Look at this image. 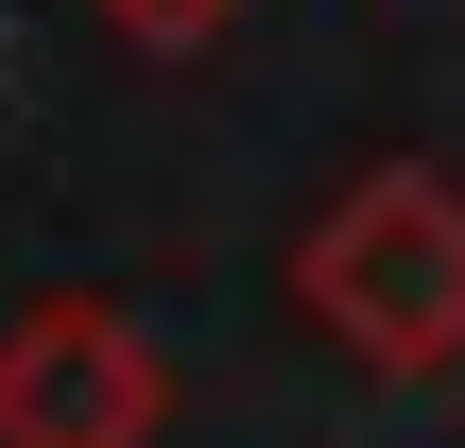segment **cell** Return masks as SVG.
Returning a JSON list of instances; mask_svg holds the SVG:
<instances>
[{"label": "cell", "instance_id": "cell-1", "mask_svg": "<svg viewBox=\"0 0 465 448\" xmlns=\"http://www.w3.org/2000/svg\"><path fill=\"white\" fill-rule=\"evenodd\" d=\"M293 311H311L345 363H380V380L465 363V173L380 155L362 190H328V207L293 224Z\"/></svg>", "mask_w": 465, "mask_h": 448}, {"label": "cell", "instance_id": "cell-2", "mask_svg": "<svg viewBox=\"0 0 465 448\" xmlns=\"http://www.w3.org/2000/svg\"><path fill=\"white\" fill-rule=\"evenodd\" d=\"M173 363L121 294H35L0 328V448H155Z\"/></svg>", "mask_w": 465, "mask_h": 448}, {"label": "cell", "instance_id": "cell-3", "mask_svg": "<svg viewBox=\"0 0 465 448\" xmlns=\"http://www.w3.org/2000/svg\"><path fill=\"white\" fill-rule=\"evenodd\" d=\"M104 17H121V35H138V52H207V35H224V17H242V0H104Z\"/></svg>", "mask_w": 465, "mask_h": 448}]
</instances>
